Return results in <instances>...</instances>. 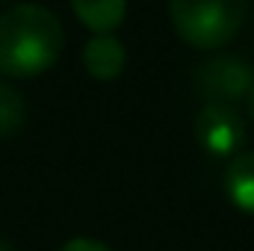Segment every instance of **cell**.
Listing matches in <instances>:
<instances>
[{"label": "cell", "instance_id": "1", "mask_svg": "<svg viewBox=\"0 0 254 251\" xmlns=\"http://www.w3.org/2000/svg\"><path fill=\"white\" fill-rule=\"evenodd\" d=\"M65 45L60 18L39 3H18L0 12V74L30 80L54 68Z\"/></svg>", "mask_w": 254, "mask_h": 251}, {"label": "cell", "instance_id": "2", "mask_svg": "<svg viewBox=\"0 0 254 251\" xmlns=\"http://www.w3.org/2000/svg\"><path fill=\"white\" fill-rule=\"evenodd\" d=\"M178 36L195 51H219L240 33L249 0H169Z\"/></svg>", "mask_w": 254, "mask_h": 251}, {"label": "cell", "instance_id": "3", "mask_svg": "<svg viewBox=\"0 0 254 251\" xmlns=\"http://www.w3.org/2000/svg\"><path fill=\"white\" fill-rule=\"evenodd\" d=\"M192 133L210 157L225 160V157H237L243 151L246 136H249V125L234 104L207 101L195 116Z\"/></svg>", "mask_w": 254, "mask_h": 251}, {"label": "cell", "instance_id": "4", "mask_svg": "<svg viewBox=\"0 0 254 251\" xmlns=\"http://www.w3.org/2000/svg\"><path fill=\"white\" fill-rule=\"evenodd\" d=\"M195 89L207 98V101H219V104H240L249 98L254 86V68L243 57L234 54H219L210 57L195 68L192 77Z\"/></svg>", "mask_w": 254, "mask_h": 251}, {"label": "cell", "instance_id": "5", "mask_svg": "<svg viewBox=\"0 0 254 251\" xmlns=\"http://www.w3.org/2000/svg\"><path fill=\"white\" fill-rule=\"evenodd\" d=\"M125 65H127V51L113 33L92 36L83 45V68H86L89 77H95L101 83L116 80L125 71Z\"/></svg>", "mask_w": 254, "mask_h": 251}, {"label": "cell", "instance_id": "6", "mask_svg": "<svg viewBox=\"0 0 254 251\" xmlns=\"http://www.w3.org/2000/svg\"><path fill=\"white\" fill-rule=\"evenodd\" d=\"M71 9L83 27L95 36L116 33L127 15V0H71Z\"/></svg>", "mask_w": 254, "mask_h": 251}, {"label": "cell", "instance_id": "7", "mask_svg": "<svg viewBox=\"0 0 254 251\" xmlns=\"http://www.w3.org/2000/svg\"><path fill=\"white\" fill-rule=\"evenodd\" d=\"M225 195L243 213H254V151L237 154L225 169Z\"/></svg>", "mask_w": 254, "mask_h": 251}, {"label": "cell", "instance_id": "8", "mask_svg": "<svg viewBox=\"0 0 254 251\" xmlns=\"http://www.w3.org/2000/svg\"><path fill=\"white\" fill-rule=\"evenodd\" d=\"M27 122V101L12 83H0V139L18 136Z\"/></svg>", "mask_w": 254, "mask_h": 251}, {"label": "cell", "instance_id": "9", "mask_svg": "<svg viewBox=\"0 0 254 251\" xmlns=\"http://www.w3.org/2000/svg\"><path fill=\"white\" fill-rule=\"evenodd\" d=\"M60 251H113L107 243H101V240H92V237H77V240H71V243H65Z\"/></svg>", "mask_w": 254, "mask_h": 251}, {"label": "cell", "instance_id": "10", "mask_svg": "<svg viewBox=\"0 0 254 251\" xmlns=\"http://www.w3.org/2000/svg\"><path fill=\"white\" fill-rule=\"evenodd\" d=\"M246 110H249V119H252V125H254V86H252V92H249V98H246Z\"/></svg>", "mask_w": 254, "mask_h": 251}]
</instances>
